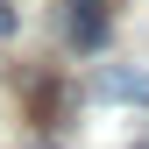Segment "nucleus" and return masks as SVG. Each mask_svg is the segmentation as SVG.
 Here are the masks:
<instances>
[{
  "label": "nucleus",
  "instance_id": "nucleus-4",
  "mask_svg": "<svg viewBox=\"0 0 149 149\" xmlns=\"http://www.w3.org/2000/svg\"><path fill=\"white\" fill-rule=\"evenodd\" d=\"M29 149H50V142H29Z\"/></svg>",
  "mask_w": 149,
  "mask_h": 149
},
{
  "label": "nucleus",
  "instance_id": "nucleus-1",
  "mask_svg": "<svg viewBox=\"0 0 149 149\" xmlns=\"http://www.w3.org/2000/svg\"><path fill=\"white\" fill-rule=\"evenodd\" d=\"M107 36H114V0H64V43L78 57L107 50Z\"/></svg>",
  "mask_w": 149,
  "mask_h": 149
},
{
  "label": "nucleus",
  "instance_id": "nucleus-3",
  "mask_svg": "<svg viewBox=\"0 0 149 149\" xmlns=\"http://www.w3.org/2000/svg\"><path fill=\"white\" fill-rule=\"evenodd\" d=\"M14 29H22V14H14V0H0V43H7Z\"/></svg>",
  "mask_w": 149,
  "mask_h": 149
},
{
  "label": "nucleus",
  "instance_id": "nucleus-2",
  "mask_svg": "<svg viewBox=\"0 0 149 149\" xmlns=\"http://www.w3.org/2000/svg\"><path fill=\"white\" fill-rule=\"evenodd\" d=\"M92 92L114 107H149V71L142 64H100L92 71Z\"/></svg>",
  "mask_w": 149,
  "mask_h": 149
}]
</instances>
